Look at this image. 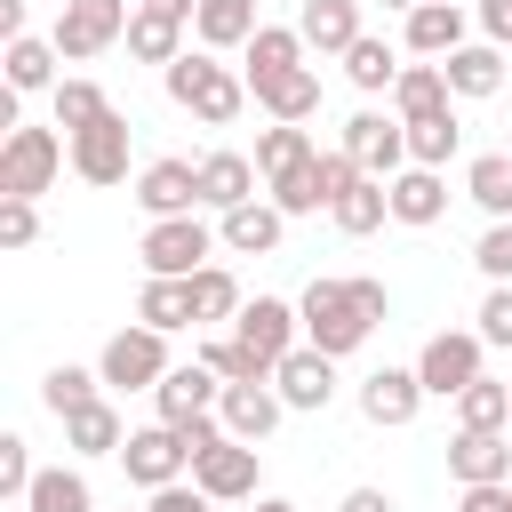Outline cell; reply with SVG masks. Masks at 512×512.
<instances>
[{"label":"cell","mask_w":512,"mask_h":512,"mask_svg":"<svg viewBox=\"0 0 512 512\" xmlns=\"http://www.w3.org/2000/svg\"><path fill=\"white\" fill-rule=\"evenodd\" d=\"M296 312H304V344L344 360V352L368 344V328L392 312V296H384V280H312Z\"/></svg>","instance_id":"1"},{"label":"cell","mask_w":512,"mask_h":512,"mask_svg":"<svg viewBox=\"0 0 512 512\" xmlns=\"http://www.w3.org/2000/svg\"><path fill=\"white\" fill-rule=\"evenodd\" d=\"M160 80H168V96H176L192 120H208V128H232L240 104H248V72H232V64H216V56H192V48H184Z\"/></svg>","instance_id":"2"},{"label":"cell","mask_w":512,"mask_h":512,"mask_svg":"<svg viewBox=\"0 0 512 512\" xmlns=\"http://www.w3.org/2000/svg\"><path fill=\"white\" fill-rule=\"evenodd\" d=\"M64 160H72V144L56 136V128H8V144H0V200H40L56 176H64Z\"/></svg>","instance_id":"3"},{"label":"cell","mask_w":512,"mask_h":512,"mask_svg":"<svg viewBox=\"0 0 512 512\" xmlns=\"http://www.w3.org/2000/svg\"><path fill=\"white\" fill-rule=\"evenodd\" d=\"M128 16H136L128 0H64L48 40H56L64 64H88V56H104L112 40H128Z\"/></svg>","instance_id":"4"},{"label":"cell","mask_w":512,"mask_h":512,"mask_svg":"<svg viewBox=\"0 0 512 512\" xmlns=\"http://www.w3.org/2000/svg\"><path fill=\"white\" fill-rule=\"evenodd\" d=\"M168 368H176V360H168V336H160V328H120V336L104 344V360H96V376H104L112 392H160Z\"/></svg>","instance_id":"5"},{"label":"cell","mask_w":512,"mask_h":512,"mask_svg":"<svg viewBox=\"0 0 512 512\" xmlns=\"http://www.w3.org/2000/svg\"><path fill=\"white\" fill-rule=\"evenodd\" d=\"M296 328H304V312L296 304H280V296H256V304H240V320H232V344L272 376L288 352H296Z\"/></svg>","instance_id":"6"},{"label":"cell","mask_w":512,"mask_h":512,"mask_svg":"<svg viewBox=\"0 0 512 512\" xmlns=\"http://www.w3.org/2000/svg\"><path fill=\"white\" fill-rule=\"evenodd\" d=\"M480 328H440L424 352H416V376H424V392L432 400H456V392H472L480 384Z\"/></svg>","instance_id":"7"},{"label":"cell","mask_w":512,"mask_h":512,"mask_svg":"<svg viewBox=\"0 0 512 512\" xmlns=\"http://www.w3.org/2000/svg\"><path fill=\"white\" fill-rule=\"evenodd\" d=\"M208 240H216V232H208L200 216H168V224H152V232H144V248H136V256H144V272H152V280H192V272H208Z\"/></svg>","instance_id":"8"},{"label":"cell","mask_w":512,"mask_h":512,"mask_svg":"<svg viewBox=\"0 0 512 512\" xmlns=\"http://www.w3.org/2000/svg\"><path fill=\"white\" fill-rule=\"evenodd\" d=\"M120 464H128V480H136V488H176V480L192 472V448H184V432H176V424H144V432H128Z\"/></svg>","instance_id":"9"},{"label":"cell","mask_w":512,"mask_h":512,"mask_svg":"<svg viewBox=\"0 0 512 512\" xmlns=\"http://www.w3.org/2000/svg\"><path fill=\"white\" fill-rule=\"evenodd\" d=\"M344 152L360 160V176L392 184V176L408 168V128H400V120H384V112H352V120H344Z\"/></svg>","instance_id":"10"},{"label":"cell","mask_w":512,"mask_h":512,"mask_svg":"<svg viewBox=\"0 0 512 512\" xmlns=\"http://www.w3.org/2000/svg\"><path fill=\"white\" fill-rule=\"evenodd\" d=\"M64 144H72V176H88V184H120V176H128V120H120V112L88 120V128L64 136Z\"/></svg>","instance_id":"11"},{"label":"cell","mask_w":512,"mask_h":512,"mask_svg":"<svg viewBox=\"0 0 512 512\" xmlns=\"http://www.w3.org/2000/svg\"><path fill=\"white\" fill-rule=\"evenodd\" d=\"M136 208H144L152 224L192 216V208H200V160H152V168L136 176Z\"/></svg>","instance_id":"12"},{"label":"cell","mask_w":512,"mask_h":512,"mask_svg":"<svg viewBox=\"0 0 512 512\" xmlns=\"http://www.w3.org/2000/svg\"><path fill=\"white\" fill-rule=\"evenodd\" d=\"M192 488L200 496H216V504H256V448L248 440H216L208 456H192Z\"/></svg>","instance_id":"13"},{"label":"cell","mask_w":512,"mask_h":512,"mask_svg":"<svg viewBox=\"0 0 512 512\" xmlns=\"http://www.w3.org/2000/svg\"><path fill=\"white\" fill-rule=\"evenodd\" d=\"M432 392H424V376L416 368H376L368 384H360V416L368 424H384V432H400V424H416V408H424Z\"/></svg>","instance_id":"14"},{"label":"cell","mask_w":512,"mask_h":512,"mask_svg":"<svg viewBox=\"0 0 512 512\" xmlns=\"http://www.w3.org/2000/svg\"><path fill=\"white\" fill-rule=\"evenodd\" d=\"M448 472L464 488H512V432H456L448 440Z\"/></svg>","instance_id":"15"},{"label":"cell","mask_w":512,"mask_h":512,"mask_svg":"<svg viewBox=\"0 0 512 512\" xmlns=\"http://www.w3.org/2000/svg\"><path fill=\"white\" fill-rule=\"evenodd\" d=\"M216 400H224V376H208L200 360L168 368V376H160V392H152L160 424H192V416H216Z\"/></svg>","instance_id":"16"},{"label":"cell","mask_w":512,"mask_h":512,"mask_svg":"<svg viewBox=\"0 0 512 512\" xmlns=\"http://www.w3.org/2000/svg\"><path fill=\"white\" fill-rule=\"evenodd\" d=\"M272 392H280L288 408H328V400H336V360L312 352V344H296V352L272 368Z\"/></svg>","instance_id":"17"},{"label":"cell","mask_w":512,"mask_h":512,"mask_svg":"<svg viewBox=\"0 0 512 512\" xmlns=\"http://www.w3.org/2000/svg\"><path fill=\"white\" fill-rule=\"evenodd\" d=\"M216 416H224V432H232V440H248V448H256V440H264V432L288 416V400H280L272 384H224Z\"/></svg>","instance_id":"18"},{"label":"cell","mask_w":512,"mask_h":512,"mask_svg":"<svg viewBox=\"0 0 512 512\" xmlns=\"http://www.w3.org/2000/svg\"><path fill=\"white\" fill-rule=\"evenodd\" d=\"M248 200H256V160H248V152H208V160H200V208L232 216V208H248Z\"/></svg>","instance_id":"19"},{"label":"cell","mask_w":512,"mask_h":512,"mask_svg":"<svg viewBox=\"0 0 512 512\" xmlns=\"http://www.w3.org/2000/svg\"><path fill=\"white\" fill-rule=\"evenodd\" d=\"M400 32H408V48H416V56L448 64V56L464 48V8H456V0H424V8H408V24H400Z\"/></svg>","instance_id":"20"},{"label":"cell","mask_w":512,"mask_h":512,"mask_svg":"<svg viewBox=\"0 0 512 512\" xmlns=\"http://www.w3.org/2000/svg\"><path fill=\"white\" fill-rule=\"evenodd\" d=\"M296 32H304V48H320V56H352V40H360V0H304Z\"/></svg>","instance_id":"21"},{"label":"cell","mask_w":512,"mask_h":512,"mask_svg":"<svg viewBox=\"0 0 512 512\" xmlns=\"http://www.w3.org/2000/svg\"><path fill=\"white\" fill-rule=\"evenodd\" d=\"M384 192H392V224H440V216H448V184H440V168H400Z\"/></svg>","instance_id":"22"},{"label":"cell","mask_w":512,"mask_h":512,"mask_svg":"<svg viewBox=\"0 0 512 512\" xmlns=\"http://www.w3.org/2000/svg\"><path fill=\"white\" fill-rule=\"evenodd\" d=\"M128 56H144V64H160V72H168V64L184 56V16H168V8H152V0H144V8L128 16Z\"/></svg>","instance_id":"23"},{"label":"cell","mask_w":512,"mask_h":512,"mask_svg":"<svg viewBox=\"0 0 512 512\" xmlns=\"http://www.w3.org/2000/svg\"><path fill=\"white\" fill-rule=\"evenodd\" d=\"M440 72H448V96H496L504 88V48L496 40H464Z\"/></svg>","instance_id":"24"},{"label":"cell","mask_w":512,"mask_h":512,"mask_svg":"<svg viewBox=\"0 0 512 512\" xmlns=\"http://www.w3.org/2000/svg\"><path fill=\"white\" fill-rule=\"evenodd\" d=\"M256 104H264L272 120L304 128V120L320 112V72H312V64H296V72H280V80H256Z\"/></svg>","instance_id":"25"},{"label":"cell","mask_w":512,"mask_h":512,"mask_svg":"<svg viewBox=\"0 0 512 512\" xmlns=\"http://www.w3.org/2000/svg\"><path fill=\"white\" fill-rule=\"evenodd\" d=\"M280 224H288V216H280L272 200H248V208H232V216L216 224V240H224L232 256H272V248H280Z\"/></svg>","instance_id":"26"},{"label":"cell","mask_w":512,"mask_h":512,"mask_svg":"<svg viewBox=\"0 0 512 512\" xmlns=\"http://www.w3.org/2000/svg\"><path fill=\"white\" fill-rule=\"evenodd\" d=\"M64 448H72V456H120V448H128V432H120V408H112V400H88V408H72V416H64Z\"/></svg>","instance_id":"27"},{"label":"cell","mask_w":512,"mask_h":512,"mask_svg":"<svg viewBox=\"0 0 512 512\" xmlns=\"http://www.w3.org/2000/svg\"><path fill=\"white\" fill-rule=\"evenodd\" d=\"M392 112H400V120H432V112H456V104H448V72H440V64H408V72L392 80Z\"/></svg>","instance_id":"28"},{"label":"cell","mask_w":512,"mask_h":512,"mask_svg":"<svg viewBox=\"0 0 512 512\" xmlns=\"http://www.w3.org/2000/svg\"><path fill=\"white\" fill-rule=\"evenodd\" d=\"M184 288H192V320H200V328H232V320H240V304H248V296H240V280H232L224 264L192 272Z\"/></svg>","instance_id":"29"},{"label":"cell","mask_w":512,"mask_h":512,"mask_svg":"<svg viewBox=\"0 0 512 512\" xmlns=\"http://www.w3.org/2000/svg\"><path fill=\"white\" fill-rule=\"evenodd\" d=\"M192 32H200L208 48H248V40L264 32V24H256V0H200Z\"/></svg>","instance_id":"30"},{"label":"cell","mask_w":512,"mask_h":512,"mask_svg":"<svg viewBox=\"0 0 512 512\" xmlns=\"http://www.w3.org/2000/svg\"><path fill=\"white\" fill-rule=\"evenodd\" d=\"M304 64V32L296 24H264L256 40H248V88L256 80H280V72H296Z\"/></svg>","instance_id":"31"},{"label":"cell","mask_w":512,"mask_h":512,"mask_svg":"<svg viewBox=\"0 0 512 512\" xmlns=\"http://www.w3.org/2000/svg\"><path fill=\"white\" fill-rule=\"evenodd\" d=\"M136 328H160V336L200 328V320H192V288H184V280H144V296H136Z\"/></svg>","instance_id":"32"},{"label":"cell","mask_w":512,"mask_h":512,"mask_svg":"<svg viewBox=\"0 0 512 512\" xmlns=\"http://www.w3.org/2000/svg\"><path fill=\"white\" fill-rule=\"evenodd\" d=\"M456 432H512V384L480 376L472 392H456Z\"/></svg>","instance_id":"33"},{"label":"cell","mask_w":512,"mask_h":512,"mask_svg":"<svg viewBox=\"0 0 512 512\" xmlns=\"http://www.w3.org/2000/svg\"><path fill=\"white\" fill-rule=\"evenodd\" d=\"M464 192H472L496 224H512V152H480V160H464Z\"/></svg>","instance_id":"34"},{"label":"cell","mask_w":512,"mask_h":512,"mask_svg":"<svg viewBox=\"0 0 512 512\" xmlns=\"http://www.w3.org/2000/svg\"><path fill=\"white\" fill-rule=\"evenodd\" d=\"M400 128H408V168H448V160H456V144H464L456 112H432V120H400Z\"/></svg>","instance_id":"35"},{"label":"cell","mask_w":512,"mask_h":512,"mask_svg":"<svg viewBox=\"0 0 512 512\" xmlns=\"http://www.w3.org/2000/svg\"><path fill=\"white\" fill-rule=\"evenodd\" d=\"M56 64H64V56H56V40H32V32H24V40H8V88H16V96L56 88Z\"/></svg>","instance_id":"36"},{"label":"cell","mask_w":512,"mask_h":512,"mask_svg":"<svg viewBox=\"0 0 512 512\" xmlns=\"http://www.w3.org/2000/svg\"><path fill=\"white\" fill-rule=\"evenodd\" d=\"M312 152H320V144H312L304 128H288V120H272V128L256 136V176L272 184V176H288V168H304Z\"/></svg>","instance_id":"37"},{"label":"cell","mask_w":512,"mask_h":512,"mask_svg":"<svg viewBox=\"0 0 512 512\" xmlns=\"http://www.w3.org/2000/svg\"><path fill=\"white\" fill-rule=\"evenodd\" d=\"M328 216H336V232H352V240H360V232H376V224L392 216V192H384L376 176H360V184H352V192H344Z\"/></svg>","instance_id":"38"},{"label":"cell","mask_w":512,"mask_h":512,"mask_svg":"<svg viewBox=\"0 0 512 512\" xmlns=\"http://www.w3.org/2000/svg\"><path fill=\"white\" fill-rule=\"evenodd\" d=\"M24 512H96V496H88V480H80V472L48 464V472L32 480V496H24Z\"/></svg>","instance_id":"39"},{"label":"cell","mask_w":512,"mask_h":512,"mask_svg":"<svg viewBox=\"0 0 512 512\" xmlns=\"http://www.w3.org/2000/svg\"><path fill=\"white\" fill-rule=\"evenodd\" d=\"M400 72H408V64H400L384 40H368V32H360V40H352V56H344V80H352V88H368V96H376V88H392Z\"/></svg>","instance_id":"40"},{"label":"cell","mask_w":512,"mask_h":512,"mask_svg":"<svg viewBox=\"0 0 512 512\" xmlns=\"http://www.w3.org/2000/svg\"><path fill=\"white\" fill-rule=\"evenodd\" d=\"M104 112H112V96H104L96 80H56V128H64V136H80V128L104 120Z\"/></svg>","instance_id":"41"},{"label":"cell","mask_w":512,"mask_h":512,"mask_svg":"<svg viewBox=\"0 0 512 512\" xmlns=\"http://www.w3.org/2000/svg\"><path fill=\"white\" fill-rule=\"evenodd\" d=\"M272 208H280V216H312V208H328V192H320V152H312L304 168L272 176Z\"/></svg>","instance_id":"42"},{"label":"cell","mask_w":512,"mask_h":512,"mask_svg":"<svg viewBox=\"0 0 512 512\" xmlns=\"http://www.w3.org/2000/svg\"><path fill=\"white\" fill-rule=\"evenodd\" d=\"M96 384H104L96 368H48V376H40V400H48V416H72V408L96 400Z\"/></svg>","instance_id":"43"},{"label":"cell","mask_w":512,"mask_h":512,"mask_svg":"<svg viewBox=\"0 0 512 512\" xmlns=\"http://www.w3.org/2000/svg\"><path fill=\"white\" fill-rule=\"evenodd\" d=\"M192 360H200L208 376H224V384H272V376H264V368H256V360H248V352L232 344V336H208V344H200Z\"/></svg>","instance_id":"44"},{"label":"cell","mask_w":512,"mask_h":512,"mask_svg":"<svg viewBox=\"0 0 512 512\" xmlns=\"http://www.w3.org/2000/svg\"><path fill=\"white\" fill-rule=\"evenodd\" d=\"M32 480H40V472H32V448H24L16 432H0V496H8V504H24V496H32Z\"/></svg>","instance_id":"45"},{"label":"cell","mask_w":512,"mask_h":512,"mask_svg":"<svg viewBox=\"0 0 512 512\" xmlns=\"http://www.w3.org/2000/svg\"><path fill=\"white\" fill-rule=\"evenodd\" d=\"M472 264H480L496 288H512V224H488V232H480V248H472Z\"/></svg>","instance_id":"46"},{"label":"cell","mask_w":512,"mask_h":512,"mask_svg":"<svg viewBox=\"0 0 512 512\" xmlns=\"http://www.w3.org/2000/svg\"><path fill=\"white\" fill-rule=\"evenodd\" d=\"M40 240V208L32 200H0V248H32Z\"/></svg>","instance_id":"47"},{"label":"cell","mask_w":512,"mask_h":512,"mask_svg":"<svg viewBox=\"0 0 512 512\" xmlns=\"http://www.w3.org/2000/svg\"><path fill=\"white\" fill-rule=\"evenodd\" d=\"M480 344H512V288H488V304H480Z\"/></svg>","instance_id":"48"},{"label":"cell","mask_w":512,"mask_h":512,"mask_svg":"<svg viewBox=\"0 0 512 512\" xmlns=\"http://www.w3.org/2000/svg\"><path fill=\"white\" fill-rule=\"evenodd\" d=\"M152 512H216V496H200V488H152Z\"/></svg>","instance_id":"49"},{"label":"cell","mask_w":512,"mask_h":512,"mask_svg":"<svg viewBox=\"0 0 512 512\" xmlns=\"http://www.w3.org/2000/svg\"><path fill=\"white\" fill-rule=\"evenodd\" d=\"M480 24H488L496 48H512V0H480Z\"/></svg>","instance_id":"50"},{"label":"cell","mask_w":512,"mask_h":512,"mask_svg":"<svg viewBox=\"0 0 512 512\" xmlns=\"http://www.w3.org/2000/svg\"><path fill=\"white\" fill-rule=\"evenodd\" d=\"M456 512H512V488H464Z\"/></svg>","instance_id":"51"},{"label":"cell","mask_w":512,"mask_h":512,"mask_svg":"<svg viewBox=\"0 0 512 512\" xmlns=\"http://www.w3.org/2000/svg\"><path fill=\"white\" fill-rule=\"evenodd\" d=\"M336 512H392V496H384V488H352Z\"/></svg>","instance_id":"52"},{"label":"cell","mask_w":512,"mask_h":512,"mask_svg":"<svg viewBox=\"0 0 512 512\" xmlns=\"http://www.w3.org/2000/svg\"><path fill=\"white\" fill-rule=\"evenodd\" d=\"M0 32H8V40H24V0H0Z\"/></svg>","instance_id":"53"},{"label":"cell","mask_w":512,"mask_h":512,"mask_svg":"<svg viewBox=\"0 0 512 512\" xmlns=\"http://www.w3.org/2000/svg\"><path fill=\"white\" fill-rule=\"evenodd\" d=\"M152 8H168V16H200V0H152Z\"/></svg>","instance_id":"54"},{"label":"cell","mask_w":512,"mask_h":512,"mask_svg":"<svg viewBox=\"0 0 512 512\" xmlns=\"http://www.w3.org/2000/svg\"><path fill=\"white\" fill-rule=\"evenodd\" d=\"M256 512H304V504H288V496H256Z\"/></svg>","instance_id":"55"},{"label":"cell","mask_w":512,"mask_h":512,"mask_svg":"<svg viewBox=\"0 0 512 512\" xmlns=\"http://www.w3.org/2000/svg\"><path fill=\"white\" fill-rule=\"evenodd\" d=\"M384 8H400V16H408V8H424V0H384Z\"/></svg>","instance_id":"56"},{"label":"cell","mask_w":512,"mask_h":512,"mask_svg":"<svg viewBox=\"0 0 512 512\" xmlns=\"http://www.w3.org/2000/svg\"><path fill=\"white\" fill-rule=\"evenodd\" d=\"M136 8H144V0H136Z\"/></svg>","instance_id":"57"},{"label":"cell","mask_w":512,"mask_h":512,"mask_svg":"<svg viewBox=\"0 0 512 512\" xmlns=\"http://www.w3.org/2000/svg\"><path fill=\"white\" fill-rule=\"evenodd\" d=\"M456 8H464V0H456Z\"/></svg>","instance_id":"58"}]
</instances>
